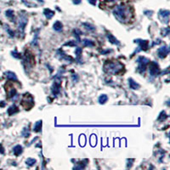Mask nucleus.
I'll return each mask as SVG.
<instances>
[{"mask_svg":"<svg viewBox=\"0 0 170 170\" xmlns=\"http://www.w3.org/2000/svg\"><path fill=\"white\" fill-rule=\"evenodd\" d=\"M77 78H78V77H77V76L76 75V74H74V75L72 76V79H73L74 82H77Z\"/></svg>","mask_w":170,"mask_h":170,"instance_id":"nucleus-39","label":"nucleus"},{"mask_svg":"<svg viewBox=\"0 0 170 170\" xmlns=\"http://www.w3.org/2000/svg\"><path fill=\"white\" fill-rule=\"evenodd\" d=\"M21 105L25 108L26 110H30L33 106H34V100L33 97L30 94L26 93L23 95L22 101H21Z\"/></svg>","mask_w":170,"mask_h":170,"instance_id":"nucleus-3","label":"nucleus"},{"mask_svg":"<svg viewBox=\"0 0 170 170\" xmlns=\"http://www.w3.org/2000/svg\"><path fill=\"white\" fill-rule=\"evenodd\" d=\"M168 115L166 114V112H164V111H163L161 113L159 114V116H158V121H160V122H163V121H165V120L168 118Z\"/></svg>","mask_w":170,"mask_h":170,"instance_id":"nucleus-24","label":"nucleus"},{"mask_svg":"<svg viewBox=\"0 0 170 170\" xmlns=\"http://www.w3.org/2000/svg\"><path fill=\"white\" fill-rule=\"evenodd\" d=\"M107 1H109V2H113V1H117V0H107Z\"/></svg>","mask_w":170,"mask_h":170,"instance_id":"nucleus-43","label":"nucleus"},{"mask_svg":"<svg viewBox=\"0 0 170 170\" xmlns=\"http://www.w3.org/2000/svg\"><path fill=\"white\" fill-rule=\"evenodd\" d=\"M161 44V40H160V39H157L156 42L153 43V45H156V44Z\"/></svg>","mask_w":170,"mask_h":170,"instance_id":"nucleus-40","label":"nucleus"},{"mask_svg":"<svg viewBox=\"0 0 170 170\" xmlns=\"http://www.w3.org/2000/svg\"><path fill=\"white\" fill-rule=\"evenodd\" d=\"M11 55L14 58H16V59H20L21 58V55L18 53L16 50H14L11 52Z\"/></svg>","mask_w":170,"mask_h":170,"instance_id":"nucleus-33","label":"nucleus"},{"mask_svg":"<svg viewBox=\"0 0 170 170\" xmlns=\"http://www.w3.org/2000/svg\"><path fill=\"white\" fill-rule=\"evenodd\" d=\"M82 48L77 47V48L75 50L76 56H77V60L78 62H80V57H81V55H82Z\"/></svg>","mask_w":170,"mask_h":170,"instance_id":"nucleus-25","label":"nucleus"},{"mask_svg":"<svg viewBox=\"0 0 170 170\" xmlns=\"http://www.w3.org/2000/svg\"><path fill=\"white\" fill-rule=\"evenodd\" d=\"M5 15L9 19L11 20V21H14L13 19H14V11L12 9H8L6 12H5Z\"/></svg>","mask_w":170,"mask_h":170,"instance_id":"nucleus-29","label":"nucleus"},{"mask_svg":"<svg viewBox=\"0 0 170 170\" xmlns=\"http://www.w3.org/2000/svg\"><path fill=\"white\" fill-rule=\"evenodd\" d=\"M104 72L111 75L118 74L123 69V65L117 61H107L103 66Z\"/></svg>","mask_w":170,"mask_h":170,"instance_id":"nucleus-2","label":"nucleus"},{"mask_svg":"<svg viewBox=\"0 0 170 170\" xmlns=\"http://www.w3.org/2000/svg\"><path fill=\"white\" fill-rule=\"evenodd\" d=\"M23 66H25V68H31L32 66L34 65V58L32 55L30 54H26L23 58Z\"/></svg>","mask_w":170,"mask_h":170,"instance_id":"nucleus-7","label":"nucleus"},{"mask_svg":"<svg viewBox=\"0 0 170 170\" xmlns=\"http://www.w3.org/2000/svg\"><path fill=\"white\" fill-rule=\"evenodd\" d=\"M128 84H129V87L132 89H138L139 88V84L138 82H136L133 78H129L128 79Z\"/></svg>","mask_w":170,"mask_h":170,"instance_id":"nucleus-18","label":"nucleus"},{"mask_svg":"<svg viewBox=\"0 0 170 170\" xmlns=\"http://www.w3.org/2000/svg\"><path fill=\"white\" fill-rule=\"evenodd\" d=\"M169 46H167V45H163V47L159 48L158 50V57L161 58V59L165 58V57L169 55Z\"/></svg>","mask_w":170,"mask_h":170,"instance_id":"nucleus-10","label":"nucleus"},{"mask_svg":"<svg viewBox=\"0 0 170 170\" xmlns=\"http://www.w3.org/2000/svg\"><path fill=\"white\" fill-rule=\"evenodd\" d=\"M38 1H39V2H41V3H44V1H43V0H38Z\"/></svg>","mask_w":170,"mask_h":170,"instance_id":"nucleus-44","label":"nucleus"},{"mask_svg":"<svg viewBox=\"0 0 170 170\" xmlns=\"http://www.w3.org/2000/svg\"><path fill=\"white\" fill-rule=\"evenodd\" d=\"M16 95H17V91H16V89L15 88H10L9 89V91H8V97L9 98H10V99H13L14 97H16Z\"/></svg>","mask_w":170,"mask_h":170,"instance_id":"nucleus-21","label":"nucleus"},{"mask_svg":"<svg viewBox=\"0 0 170 170\" xmlns=\"http://www.w3.org/2000/svg\"><path fill=\"white\" fill-rule=\"evenodd\" d=\"M112 13L117 20H119L120 22H123V23H126L128 21H129V20L131 19V16H132L130 7L126 6L125 4L117 5L113 9Z\"/></svg>","mask_w":170,"mask_h":170,"instance_id":"nucleus-1","label":"nucleus"},{"mask_svg":"<svg viewBox=\"0 0 170 170\" xmlns=\"http://www.w3.org/2000/svg\"><path fill=\"white\" fill-rule=\"evenodd\" d=\"M36 162H37V161H36L34 158H27L26 161V163L27 164L28 166L32 167V166H33L34 164L36 163Z\"/></svg>","mask_w":170,"mask_h":170,"instance_id":"nucleus-30","label":"nucleus"},{"mask_svg":"<svg viewBox=\"0 0 170 170\" xmlns=\"http://www.w3.org/2000/svg\"><path fill=\"white\" fill-rule=\"evenodd\" d=\"M166 73H167V74H169V67L162 72V75H164V74H166Z\"/></svg>","mask_w":170,"mask_h":170,"instance_id":"nucleus-41","label":"nucleus"},{"mask_svg":"<svg viewBox=\"0 0 170 170\" xmlns=\"http://www.w3.org/2000/svg\"><path fill=\"white\" fill-rule=\"evenodd\" d=\"M65 45H66V46H76V45H77V43H76L75 41H69V42L66 43Z\"/></svg>","mask_w":170,"mask_h":170,"instance_id":"nucleus-35","label":"nucleus"},{"mask_svg":"<svg viewBox=\"0 0 170 170\" xmlns=\"http://www.w3.org/2000/svg\"><path fill=\"white\" fill-rule=\"evenodd\" d=\"M44 15L47 19L50 20L55 15V11L51 10L50 9H45L44 10Z\"/></svg>","mask_w":170,"mask_h":170,"instance_id":"nucleus-17","label":"nucleus"},{"mask_svg":"<svg viewBox=\"0 0 170 170\" xmlns=\"http://www.w3.org/2000/svg\"><path fill=\"white\" fill-rule=\"evenodd\" d=\"M33 130L37 133L41 132V130H42V120H39L35 123V125L33 127Z\"/></svg>","mask_w":170,"mask_h":170,"instance_id":"nucleus-22","label":"nucleus"},{"mask_svg":"<svg viewBox=\"0 0 170 170\" xmlns=\"http://www.w3.org/2000/svg\"><path fill=\"white\" fill-rule=\"evenodd\" d=\"M87 163H88V160H84V161H82V162H79V163H77V165H76L73 169H83L86 167Z\"/></svg>","mask_w":170,"mask_h":170,"instance_id":"nucleus-20","label":"nucleus"},{"mask_svg":"<svg viewBox=\"0 0 170 170\" xmlns=\"http://www.w3.org/2000/svg\"><path fill=\"white\" fill-rule=\"evenodd\" d=\"M169 10H160L159 11V18L162 20V22H163L165 24L169 23Z\"/></svg>","mask_w":170,"mask_h":170,"instance_id":"nucleus-11","label":"nucleus"},{"mask_svg":"<svg viewBox=\"0 0 170 170\" xmlns=\"http://www.w3.org/2000/svg\"><path fill=\"white\" fill-rule=\"evenodd\" d=\"M55 82L52 85V88H51V92L54 96H57L61 93V79L60 78H55Z\"/></svg>","mask_w":170,"mask_h":170,"instance_id":"nucleus-8","label":"nucleus"},{"mask_svg":"<svg viewBox=\"0 0 170 170\" xmlns=\"http://www.w3.org/2000/svg\"><path fill=\"white\" fill-rule=\"evenodd\" d=\"M170 32V28L169 27H166V28H163V30H162V35L163 36H168Z\"/></svg>","mask_w":170,"mask_h":170,"instance_id":"nucleus-32","label":"nucleus"},{"mask_svg":"<svg viewBox=\"0 0 170 170\" xmlns=\"http://www.w3.org/2000/svg\"><path fill=\"white\" fill-rule=\"evenodd\" d=\"M21 135H22L23 137H25V138H27V137L30 136V131H29V128H28V127L23 128V130H22V132H21Z\"/></svg>","mask_w":170,"mask_h":170,"instance_id":"nucleus-28","label":"nucleus"},{"mask_svg":"<svg viewBox=\"0 0 170 170\" xmlns=\"http://www.w3.org/2000/svg\"><path fill=\"white\" fill-rule=\"evenodd\" d=\"M135 44H139L138 50L135 51L136 53L140 50H147L149 49V42L147 40H142V39H135L134 40Z\"/></svg>","mask_w":170,"mask_h":170,"instance_id":"nucleus-9","label":"nucleus"},{"mask_svg":"<svg viewBox=\"0 0 170 170\" xmlns=\"http://www.w3.org/2000/svg\"><path fill=\"white\" fill-rule=\"evenodd\" d=\"M22 151H23V148H22L21 145H17L13 148V152H14L15 156H16V157L20 156L22 153Z\"/></svg>","mask_w":170,"mask_h":170,"instance_id":"nucleus-15","label":"nucleus"},{"mask_svg":"<svg viewBox=\"0 0 170 170\" xmlns=\"http://www.w3.org/2000/svg\"><path fill=\"white\" fill-rule=\"evenodd\" d=\"M18 112H19V109H18V107H16L15 105H13L10 107H9V109L7 111V112H8V114L9 116H13L14 114L17 113Z\"/></svg>","mask_w":170,"mask_h":170,"instance_id":"nucleus-16","label":"nucleus"},{"mask_svg":"<svg viewBox=\"0 0 170 170\" xmlns=\"http://www.w3.org/2000/svg\"><path fill=\"white\" fill-rule=\"evenodd\" d=\"M107 39L109 40V42H110V43H112V44H116V45H117V46H119L120 45L119 41H118L117 38H115L112 34H111V33H107Z\"/></svg>","mask_w":170,"mask_h":170,"instance_id":"nucleus-13","label":"nucleus"},{"mask_svg":"<svg viewBox=\"0 0 170 170\" xmlns=\"http://www.w3.org/2000/svg\"><path fill=\"white\" fill-rule=\"evenodd\" d=\"M53 28H54V30H55V31H56V32H60V31H61V30H62V28H63V24H62L61 21L57 20V21H55V22L54 23V25H53Z\"/></svg>","mask_w":170,"mask_h":170,"instance_id":"nucleus-19","label":"nucleus"},{"mask_svg":"<svg viewBox=\"0 0 170 170\" xmlns=\"http://www.w3.org/2000/svg\"><path fill=\"white\" fill-rule=\"evenodd\" d=\"M149 73L150 76L152 77H155L160 73V68H159V66L156 61H150L149 64Z\"/></svg>","mask_w":170,"mask_h":170,"instance_id":"nucleus-5","label":"nucleus"},{"mask_svg":"<svg viewBox=\"0 0 170 170\" xmlns=\"http://www.w3.org/2000/svg\"><path fill=\"white\" fill-rule=\"evenodd\" d=\"M5 76H6L7 78H8L9 80H10V81H17V80H18V78H17V77L15 75V73L13 72H5Z\"/></svg>","mask_w":170,"mask_h":170,"instance_id":"nucleus-14","label":"nucleus"},{"mask_svg":"<svg viewBox=\"0 0 170 170\" xmlns=\"http://www.w3.org/2000/svg\"><path fill=\"white\" fill-rule=\"evenodd\" d=\"M4 149L3 147V145L0 144V154H4Z\"/></svg>","mask_w":170,"mask_h":170,"instance_id":"nucleus-38","label":"nucleus"},{"mask_svg":"<svg viewBox=\"0 0 170 170\" xmlns=\"http://www.w3.org/2000/svg\"><path fill=\"white\" fill-rule=\"evenodd\" d=\"M56 56L60 59V60H64V61H73V59L69 55H66L65 53H64L63 51L61 50H59L57 51L56 53Z\"/></svg>","mask_w":170,"mask_h":170,"instance_id":"nucleus-12","label":"nucleus"},{"mask_svg":"<svg viewBox=\"0 0 170 170\" xmlns=\"http://www.w3.org/2000/svg\"><path fill=\"white\" fill-rule=\"evenodd\" d=\"M7 28H6V31L8 32V33H9V35L11 37V38H13V37H15V32H14V31H12L11 29H9V27L8 26H5Z\"/></svg>","mask_w":170,"mask_h":170,"instance_id":"nucleus-34","label":"nucleus"},{"mask_svg":"<svg viewBox=\"0 0 170 170\" xmlns=\"http://www.w3.org/2000/svg\"><path fill=\"white\" fill-rule=\"evenodd\" d=\"M81 34H82V32H81V31H79V30H77V29L73 30V35H74V37L77 38V40L78 43L81 42V39H80V37H79Z\"/></svg>","mask_w":170,"mask_h":170,"instance_id":"nucleus-26","label":"nucleus"},{"mask_svg":"<svg viewBox=\"0 0 170 170\" xmlns=\"http://www.w3.org/2000/svg\"><path fill=\"white\" fill-rule=\"evenodd\" d=\"M83 26H84L86 29H88V31H95V26L90 25V24H88V23H83Z\"/></svg>","mask_w":170,"mask_h":170,"instance_id":"nucleus-31","label":"nucleus"},{"mask_svg":"<svg viewBox=\"0 0 170 170\" xmlns=\"http://www.w3.org/2000/svg\"><path fill=\"white\" fill-rule=\"evenodd\" d=\"M27 17L25 14H20L19 19H18V28H19L20 32H24L25 27L27 24Z\"/></svg>","mask_w":170,"mask_h":170,"instance_id":"nucleus-6","label":"nucleus"},{"mask_svg":"<svg viewBox=\"0 0 170 170\" xmlns=\"http://www.w3.org/2000/svg\"><path fill=\"white\" fill-rule=\"evenodd\" d=\"M149 62H150V60L147 59L146 57L139 56L138 59H137V63L139 64L138 72L140 74H142V73L145 72V69H146V67H147Z\"/></svg>","mask_w":170,"mask_h":170,"instance_id":"nucleus-4","label":"nucleus"},{"mask_svg":"<svg viewBox=\"0 0 170 170\" xmlns=\"http://www.w3.org/2000/svg\"><path fill=\"white\" fill-rule=\"evenodd\" d=\"M5 105H6V104L4 103V101H1V102H0V107H5Z\"/></svg>","mask_w":170,"mask_h":170,"instance_id":"nucleus-42","label":"nucleus"},{"mask_svg":"<svg viewBox=\"0 0 170 170\" xmlns=\"http://www.w3.org/2000/svg\"><path fill=\"white\" fill-rule=\"evenodd\" d=\"M108 101V96L107 95H101L99 97V103L100 104H105Z\"/></svg>","mask_w":170,"mask_h":170,"instance_id":"nucleus-27","label":"nucleus"},{"mask_svg":"<svg viewBox=\"0 0 170 170\" xmlns=\"http://www.w3.org/2000/svg\"><path fill=\"white\" fill-rule=\"evenodd\" d=\"M82 44H83V46L88 47V48H92V47L95 46V43L93 41H91V40H88L87 38L82 40Z\"/></svg>","mask_w":170,"mask_h":170,"instance_id":"nucleus-23","label":"nucleus"},{"mask_svg":"<svg viewBox=\"0 0 170 170\" xmlns=\"http://www.w3.org/2000/svg\"><path fill=\"white\" fill-rule=\"evenodd\" d=\"M72 2L74 4H81L82 0H72Z\"/></svg>","mask_w":170,"mask_h":170,"instance_id":"nucleus-37","label":"nucleus"},{"mask_svg":"<svg viewBox=\"0 0 170 170\" xmlns=\"http://www.w3.org/2000/svg\"><path fill=\"white\" fill-rule=\"evenodd\" d=\"M88 2L90 4H92V5H95L96 4V0H88Z\"/></svg>","mask_w":170,"mask_h":170,"instance_id":"nucleus-36","label":"nucleus"}]
</instances>
